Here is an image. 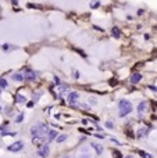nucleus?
<instances>
[{"mask_svg":"<svg viewBox=\"0 0 157 158\" xmlns=\"http://www.w3.org/2000/svg\"><path fill=\"white\" fill-rule=\"evenodd\" d=\"M24 79H26V81H29V82H34L35 81V76H36V75H35V72L34 71H29V69H26L25 72H24Z\"/></svg>","mask_w":157,"mask_h":158,"instance_id":"0eeeda50","label":"nucleus"},{"mask_svg":"<svg viewBox=\"0 0 157 158\" xmlns=\"http://www.w3.org/2000/svg\"><path fill=\"white\" fill-rule=\"evenodd\" d=\"M66 139H67V134H60V136L57 137V143H63V142H66Z\"/></svg>","mask_w":157,"mask_h":158,"instance_id":"2eb2a0df","label":"nucleus"},{"mask_svg":"<svg viewBox=\"0 0 157 158\" xmlns=\"http://www.w3.org/2000/svg\"><path fill=\"white\" fill-rule=\"evenodd\" d=\"M125 158H134V157H132V155H128V157H125Z\"/></svg>","mask_w":157,"mask_h":158,"instance_id":"393cba45","label":"nucleus"},{"mask_svg":"<svg viewBox=\"0 0 157 158\" xmlns=\"http://www.w3.org/2000/svg\"><path fill=\"white\" fill-rule=\"evenodd\" d=\"M90 7L92 8H97V7H99V0H93V3H92Z\"/></svg>","mask_w":157,"mask_h":158,"instance_id":"a211bd4d","label":"nucleus"},{"mask_svg":"<svg viewBox=\"0 0 157 158\" xmlns=\"http://www.w3.org/2000/svg\"><path fill=\"white\" fill-rule=\"evenodd\" d=\"M0 110H2V107H0Z\"/></svg>","mask_w":157,"mask_h":158,"instance_id":"cd10ccee","label":"nucleus"},{"mask_svg":"<svg viewBox=\"0 0 157 158\" xmlns=\"http://www.w3.org/2000/svg\"><path fill=\"white\" fill-rule=\"evenodd\" d=\"M110 85H111V86H115V85H117V79H111Z\"/></svg>","mask_w":157,"mask_h":158,"instance_id":"4be33fe9","label":"nucleus"},{"mask_svg":"<svg viewBox=\"0 0 157 158\" xmlns=\"http://www.w3.org/2000/svg\"><path fill=\"white\" fill-rule=\"evenodd\" d=\"M78 158H92L90 150L89 148H82V150L78 153Z\"/></svg>","mask_w":157,"mask_h":158,"instance_id":"6e6552de","label":"nucleus"},{"mask_svg":"<svg viewBox=\"0 0 157 158\" xmlns=\"http://www.w3.org/2000/svg\"><path fill=\"white\" fill-rule=\"evenodd\" d=\"M22 147H24V143L22 142H15V143H13L11 146H8V151L17 153V151H20Z\"/></svg>","mask_w":157,"mask_h":158,"instance_id":"20e7f679","label":"nucleus"},{"mask_svg":"<svg viewBox=\"0 0 157 158\" xmlns=\"http://www.w3.org/2000/svg\"><path fill=\"white\" fill-rule=\"evenodd\" d=\"M11 2H13V4H14V6L18 4V0H11Z\"/></svg>","mask_w":157,"mask_h":158,"instance_id":"b1692460","label":"nucleus"},{"mask_svg":"<svg viewBox=\"0 0 157 158\" xmlns=\"http://www.w3.org/2000/svg\"><path fill=\"white\" fill-rule=\"evenodd\" d=\"M140 79H142V75L139 74V72H135V74L131 76V82H132V83H138Z\"/></svg>","mask_w":157,"mask_h":158,"instance_id":"9d476101","label":"nucleus"},{"mask_svg":"<svg viewBox=\"0 0 157 158\" xmlns=\"http://www.w3.org/2000/svg\"><path fill=\"white\" fill-rule=\"evenodd\" d=\"M147 110H149V105H147V103H146V101H142V103L138 105V114H139V116H145V115H146V112H147Z\"/></svg>","mask_w":157,"mask_h":158,"instance_id":"7ed1b4c3","label":"nucleus"},{"mask_svg":"<svg viewBox=\"0 0 157 158\" xmlns=\"http://www.w3.org/2000/svg\"><path fill=\"white\" fill-rule=\"evenodd\" d=\"M8 47H10L8 45H3V50L4 51H8Z\"/></svg>","mask_w":157,"mask_h":158,"instance_id":"5701e85b","label":"nucleus"},{"mask_svg":"<svg viewBox=\"0 0 157 158\" xmlns=\"http://www.w3.org/2000/svg\"><path fill=\"white\" fill-rule=\"evenodd\" d=\"M49 153H50V150H49V146H47V144L42 146V147L38 150V154H39L40 157H43V158H46L47 155H49Z\"/></svg>","mask_w":157,"mask_h":158,"instance_id":"423d86ee","label":"nucleus"},{"mask_svg":"<svg viewBox=\"0 0 157 158\" xmlns=\"http://www.w3.org/2000/svg\"><path fill=\"white\" fill-rule=\"evenodd\" d=\"M0 94H2V87H0Z\"/></svg>","mask_w":157,"mask_h":158,"instance_id":"a878e982","label":"nucleus"},{"mask_svg":"<svg viewBox=\"0 0 157 158\" xmlns=\"http://www.w3.org/2000/svg\"><path fill=\"white\" fill-rule=\"evenodd\" d=\"M118 108H120V116H125V115H128V114L131 112L134 107H132L131 101H128V100H121L120 104H118Z\"/></svg>","mask_w":157,"mask_h":158,"instance_id":"f03ea898","label":"nucleus"},{"mask_svg":"<svg viewBox=\"0 0 157 158\" xmlns=\"http://www.w3.org/2000/svg\"><path fill=\"white\" fill-rule=\"evenodd\" d=\"M11 78H13V81H15V82H22L24 81V76L21 74H13Z\"/></svg>","mask_w":157,"mask_h":158,"instance_id":"9b49d317","label":"nucleus"},{"mask_svg":"<svg viewBox=\"0 0 157 158\" xmlns=\"http://www.w3.org/2000/svg\"><path fill=\"white\" fill-rule=\"evenodd\" d=\"M25 101H26V97H25V96L17 94V103H25Z\"/></svg>","mask_w":157,"mask_h":158,"instance_id":"4468645a","label":"nucleus"},{"mask_svg":"<svg viewBox=\"0 0 157 158\" xmlns=\"http://www.w3.org/2000/svg\"><path fill=\"white\" fill-rule=\"evenodd\" d=\"M54 137H57V132H56V130H49V132H47V134H46V137H45V142L49 143V142H52Z\"/></svg>","mask_w":157,"mask_h":158,"instance_id":"1a4fd4ad","label":"nucleus"},{"mask_svg":"<svg viewBox=\"0 0 157 158\" xmlns=\"http://www.w3.org/2000/svg\"><path fill=\"white\" fill-rule=\"evenodd\" d=\"M139 155L143 157V158H152V155H150V154L145 153V151H139Z\"/></svg>","mask_w":157,"mask_h":158,"instance_id":"dca6fc26","label":"nucleus"},{"mask_svg":"<svg viewBox=\"0 0 157 158\" xmlns=\"http://www.w3.org/2000/svg\"><path fill=\"white\" fill-rule=\"evenodd\" d=\"M47 132H49V128H47L45 124H42V122H39V124L34 125V126L31 128L32 140L39 139V140H43V142H45V137H46Z\"/></svg>","mask_w":157,"mask_h":158,"instance_id":"f257e3e1","label":"nucleus"},{"mask_svg":"<svg viewBox=\"0 0 157 158\" xmlns=\"http://www.w3.org/2000/svg\"><path fill=\"white\" fill-rule=\"evenodd\" d=\"M79 98V94L78 93H75V92H72V93H68V97H67V100H68V104H71V105H74L76 103V100Z\"/></svg>","mask_w":157,"mask_h":158,"instance_id":"39448f33","label":"nucleus"},{"mask_svg":"<svg viewBox=\"0 0 157 158\" xmlns=\"http://www.w3.org/2000/svg\"><path fill=\"white\" fill-rule=\"evenodd\" d=\"M111 33H113V36H114L115 39H118V37H120V29H118L117 26H113V29H111Z\"/></svg>","mask_w":157,"mask_h":158,"instance_id":"f8f14e48","label":"nucleus"},{"mask_svg":"<svg viewBox=\"0 0 157 158\" xmlns=\"http://www.w3.org/2000/svg\"><path fill=\"white\" fill-rule=\"evenodd\" d=\"M0 87H7V82H6V79H0Z\"/></svg>","mask_w":157,"mask_h":158,"instance_id":"6ab92c4d","label":"nucleus"},{"mask_svg":"<svg viewBox=\"0 0 157 158\" xmlns=\"http://www.w3.org/2000/svg\"><path fill=\"white\" fill-rule=\"evenodd\" d=\"M106 126H107L108 129H111V128L114 126V125H113V122H111V121H107V122H106Z\"/></svg>","mask_w":157,"mask_h":158,"instance_id":"aec40b11","label":"nucleus"},{"mask_svg":"<svg viewBox=\"0 0 157 158\" xmlns=\"http://www.w3.org/2000/svg\"><path fill=\"white\" fill-rule=\"evenodd\" d=\"M64 158H70V157H64Z\"/></svg>","mask_w":157,"mask_h":158,"instance_id":"bb28decb","label":"nucleus"},{"mask_svg":"<svg viewBox=\"0 0 157 158\" xmlns=\"http://www.w3.org/2000/svg\"><path fill=\"white\" fill-rule=\"evenodd\" d=\"M92 147H95V150H96L97 154H102L103 153V147H102V146H99L97 143H92Z\"/></svg>","mask_w":157,"mask_h":158,"instance_id":"ddd939ff","label":"nucleus"},{"mask_svg":"<svg viewBox=\"0 0 157 158\" xmlns=\"http://www.w3.org/2000/svg\"><path fill=\"white\" fill-rule=\"evenodd\" d=\"M145 133H147V129H142V130H139V132H138V134H136V136H138L139 139H140V137L143 136Z\"/></svg>","mask_w":157,"mask_h":158,"instance_id":"f3484780","label":"nucleus"},{"mask_svg":"<svg viewBox=\"0 0 157 158\" xmlns=\"http://www.w3.org/2000/svg\"><path fill=\"white\" fill-rule=\"evenodd\" d=\"M22 118H24V115H22V114H20V115L15 118V122H21V121H22Z\"/></svg>","mask_w":157,"mask_h":158,"instance_id":"412c9836","label":"nucleus"}]
</instances>
